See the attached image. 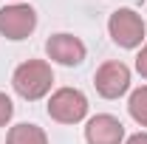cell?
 Returning <instances> with one entry per match:
<instances>
[{
  "mask_svg": "<svg viewBox=\"0 0 147 144\" xmlns=\"http://www.w3.org/2000/svg\"><path fill=\"white\" fill-rule=\"evenodd\" d=\"M127 144H147V133H136V136H130Z\"/></svg>",
  "mask_w": 147,
  "mask_h": 144,
  "instance_id": "cell-12",
  "label": "cell"
},
{
  "mask_svg": "<svg viewBox=\"0 0 147 144\" xmlns=\"http://www.w3.org/2000/svg\"><path fill=\"white\" fill-rule=\"evenodd\" d=\"M11 113H14V105H11V99H9L6 93H0V127H3L9 119H11Z\"/></svg>",
  "mask_w": 147,
  "mask_h": 144,
  "instance_id": "cell-10",
  "label": "cell"
},
{
  "mask_svg": "<svg viewBox=\"0 0 147 144\" xmlns=\"http://www.w3.org/2000/svg\"><path fill=\"white\" fill-rule=\"evenodd\" d=\"M45 51H48V57H51L54 62H59V65H79V62L85 59V45H82L79 37H74V34L48 37Z\"/></svg>",
  "mask_w": 147,
  "mask_h": 144,
  "instance_id": "cell-6",
  "label": "cell"
},
{
  "mask_svg": "<svg viewBox=\"0 0 147 144\" xmlns=\"http://www.w3.org/2000/svg\"><path fill=\"white\" fill-rule=\"evenodd\" d=\"M51 82H54V71H51V65L48 62H42V59H28V62H23L14 76H11V85L17 90L23 99H40V96H45L48 90H51Z\"/></svg>",
  "mask_w": 147,
  "mask_h": 144,
  "instance_id": "cell-1",
  "label": "cell"
},
{
  "mask_svg": "<svg viewBox=\"0 0 147 144\" xmlns=\"http://www.w3.org/2000/svg\"><path fill=\"white\" fill-rule=\"evenodd\" d=\"M93 85L105 99H119L130 88V68L125 62H105L93 76Z\"/></svg>",
  "mask_w": 147,
  "mask_h": 144,
  "instance_id": "cell-5",
  "label": "cell"
},
{
  "mask_svg": "<svg viewBox=\"0 0 147 144\" xmlns=\"http://www.w3.org/2000/svg\"><path fill=\"white\" fill-rule=\"evenodd\" d=\"M85 139H88V144H119L125 139V127H122V122L116 116L99 113V116H93L88 122Z\"/></svg>",
  "mask_w": 147,
  "mask_h": 144,
  "instance_id": "cell-7",
  "label": "cell"
},
{
  "mask_svg": "<svg viewBox=\"0 0 147 144\" xmlns=\"http://www.w3.org/2000/svg\"><path fill=\"white\" fill-rule=\"evenodd\" d=\"M88 113V99L76 88H59L48 99V116L59 124H76Z\"/></svg>",
  "mask_w": 147,
  "mask_h": 144,
  "instance_id": "cell-2",
  "label": "cell"
},
{
  "mask_svg": "<svg viewBox=\"0 0 147 144\" xmlns=\"http://www.w3.org/2000/svg\"><path fill=\"white\" fill-rule=\"evenodd\" d=\"M136 68H139V73L147 79V45L139 51V57H136Z\"/></svg>",
  "mask_w": 147,
  "mask_h": 144,
  "instance_id": "cell-11",
  "label": "cell"
},
{
  "mask_svg": "<svg viewBox=\"0 0 147 144\" xmlns=\"http://www.w3.org/2000/svg\"><path fill=\"white\" fill-rule=\"evenodd\" d=\"M6 144H48V139H45V133L37 124H26L23 122V124H14L9 130Z\"/></svg>",
  "mask_w": 147,
  "mask_h": 144,
  "instance_id": "cell-8",
  "label": "cell"
},
{
  "mask_svg": "<svg viewBox=\"0 0 147 144\" xmlns=\"http://www.w3.org/2000/svg\"><path fill=\"white\" fill-rule=\"evenodd\" d=\"M34 26H37V14L31 6L14 3V6L0 9V34L9 40H26L34 31Z\"/></svg>",
  "mask_w": 147,
  "mask_h": 144,
  "instance_id": "cell-4",
  "label": "cell"
},
{
  "mask_svg": "<svg viewBox=\"0 0 147 144\" xmlns=\"http://www.w3.org/2000/svg\"><path fill=\"white\" fill-rule=\"evenodd\" d=\"M127 110L142 127H147V85L139 88V90H133V96H130V102H127Z\"/></svg>",
  "mask_w": 147,
  "mask_h": 144,
  "instance_id": "cell-9",
  "label": "cell"
},
{
  "mask_svg": "<svg viewBox=\"0 0 147 144\" xmlns=\"http://www.w3.org/2000/svg\"><path fill=\"white\" fill-rule=\"evenodd\" d=\"M108 31L116 45L122 48H136L144 40V20L139 17L133 9H116L108 20Z\"/></svg>",
  "mask_w": 147,
  "mask_h": 144,
  "instance_id": "cell-3",
  "label": "cell"
}]
</instances>
